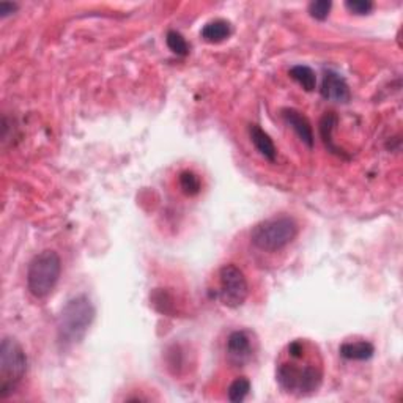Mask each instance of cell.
I'll return each mask as SVG.
<instances>
[{
  "mask_svg": "<svg viewBox=\"0 0 403 403\" xmlns=\"http://www.w3.org/2000/svg\"><path fill=\"white\" fill-rule=\"evenodd\" d=\"M281 388L297 397L317 393L323 382V359L317 345L308 339H294L287 345L276 364Z\"/></svg>",
  "mask_w": 403,
  "mask_h": 403,
  "instance_id": "cell-1",
  "label": "cell"
},
{
  "mask_svg": "<svg viewBox=\"0 0 403 403\" xmlns=\"http://www.w3.org/2000/svg\"><path fill=\"white\" fill-rule=\"evenodd\" d=\"M95 320V308L85 294L68 301L57 321L59 342L64 347L79 344Z\"/></svg>",
  "mask_w": 403,
  "mask_h": 403,
  "instance_id": "cell-2",
  "label": "cell"
},
{
  "mask_svg": "<svg viewBox=\"0 0 403 403\" xmlns=\"http://www.w3.org/2000/svg\"><path fill=\"white\" fill-rule=\"evenodd\" d=\"M62 260L55 251H43L32 259L27 270V288L35 298H46L60 279Z\"/></svg>",
  "mask_w": 403,
  "mask_h": 403,
  "instance_id": "cell-3",
  "label": "cell"
},
{
  "mask_svg": "<svg viewBox=\"0 0 403 403\" xmlns=\"http://www.w3.org/2000/svg\"><path fill=\"white\" fill-rule=\"evenodd\" d=\"M298 235V224L288 216L271 218L257 224L251 232V240L255 247L266 252L281 251L288 246Z\"/></svg>",
  "mask_w": 403,
  "mask_h": 403,
  "instance_id": "cell-4",
  "label": "cell"
},
{
  "mask_svg": "<svg viewBox=\"0 0 403 403\" xmlns=\"http://www.w3.org/2000/svg\"><path fill=\"white\" fill-rule=\"evenodd\" d=\"M27 372V356L15 339L5 337L0 345V400L15 393Z\"/></svg>",
  "mask_w": 403,
  "mask_h": 403,
  "instance_id": "cell-5",
  "label": "cell"
},
{
  "mask_svg": "<svg viewBox=\"0 0 403 403\" xmlns=\"http://www.w3.org/2000/svg\"><path fill=\"white\" fill-rule=\"evenodd\" d=\"M249 287L244 272L236 265H224L219 271V299L227 308L235 309L244 304Z\"/></svg>",
  "mask_w": 403,
  "mask_h": 403,
  "instance_id": "cell-6",
  "label": "cell"
},
{
  "mask_svg": "<svg viewBox=\"0 0 403 403\" xmlns=\"http://www.w3.org/2000/svg\"><path fill=\"white\" fill-rule=\"evenodd\" d=\"M227 356L234 366L243 367L252 359V342L246 331H235L227 339Z\"/></svg>",
  "mask_w": 403,
  "mask_h": 403,
  "instance_id": "cell-7",
  "label": "cell"
},
{
  "mask_svg": "<svg viewBox=\"0 0 403 403\" xmlns=\"http://www.w3.org/2000/svg\"><path fill=\"white\" fill-rule=\"evenodd\" d=\"M321 96L329 101H336V103H348L350 101V88L345 79L337 75L336 71L328 70L323 76L321 84Z\"/></svg>",
  "mask_w": 403,
  "mask_h": 403,
  "instance_id": "cell-8",
  "label": "cell"
},
{
  "mask_svg": "<svg viewBox=\"0 0 403 403\" xmlns=\"http://www.w3.org/2000/svg\"><path fill=\"white\" fill-rule=\"evenodd\" d=\"M282 117L283 120L293 128V131L299 135V139L303 140L309 149H312V147H314V131H312V126L308 118L297 109H283Z\"/></svg>",
  "mask_w": 403,
  "mask_h": 403,
  "instance_id": "cell-9",
  "label": "cell"
},
{
  "mask_svg": "<svg viewBox=\"0 0 403 403\" xmlns=\"http://www.w3.org/2000/svg\"><path fill=\"white\" fill-rule=\"evenodd\" d=\"M249 135H251V140L257 151L262 155L265 160H268L270 162L276 161L277 150L272 139L268 135V133H265L262 128L257 126V124H251L249 128Z\"/></svg>",
  "mask_w": 403,
  "mask_h": 403,
  "instance_id": "cell-10",
  "label": "cell"
},
{
  "mask_svg": "<svg viewBox=\"0 0 403 403\" xmlns=\"http://www.w3.org/2000/svg\"><path fill=\"white\" fill-rule=\"evenodd\" d=\"M337 122H339V118H337L336 113L326 112L320 120V135H321L323 144H325L328 151H331L337 156H345V151L342 149H339V147L334 144V139H332V131H334V128H336Z\"/></svg>",
  "mask_w": 403,
  "mask_h": 403,
  "instance_id": "cell-11",
  "label": "cell"
},
{
  "mask_svg": "<svg viewBox=\"0 0 403 403\" xmlns=\"http://www.w3.org/2000/svg\"><path fill=\"white\" fill-rule=\"evenodd\" d=\"M340 356L348 361H367L375 353V347L367 340L359 342H347L340 347Z\"/></svg>",
  "mask_w": 403,
  "mask_h": 403,
  "instance_id": "cell-12",
  "label": "cell"
},
{
  "mask_svg": "<svg viewBox=\"0 0 403 403\" xmlns=\"http://www.w3.org/2000/svg\"><path fill=\"white\" fill-rule=\"evenodd\" d=\"M232 35V26L225 19H214L202 28V38L207 43H221Z\"/></svg>",
  "mask_w": 403,
  "mask_h": 403,
  "instance_id": "cell-13",
  "label": "cell"
},
{
  "mask_svg": "<svg viewBox=\"0 0 403 403\" xmlns=\"http://www.w3.org/2000/svg\"><path fill=\"white\" fill-rule=\"evenodd\" d=\"M288 75H290L293 81H297L301 87L306 90V92H312V90H315L317 76H315V73L312 71V68L306 65H297L292 68Z\"/></svg>",
  "mask_w": 403,
  "mask_h": 403,
  "instance_id": "cell-14",
  "label": "cell"
},
{
  "mask_svg": "<svg viewBox=\"0 0 403 403\" xmlns=\"http://www.w3.org/2000/svg\"><path fill=\"white\" fill-rule=\"evenodd\" d=\"M178 181H180V188L183 189L186 196H197L198 192H200V188H202L200 178H198V175H196L194 172H191V170H185V172H181Z\"/></svg>",
  "mask_w": 403,
  "mask_h": 403,
  "instance_id": "cell-15",
  "label": "cell"
},
{
  "mask_svg": "<svg viewBox=\"0 0 403 403\" xmlns=\"http://www.w3.org/2000/svg\"><path fill=\"white\" fill-rule=\"evenodd\" d=\"M249 391H251V382L247 378L240 377L229 386V400L234 403H240L246 399Z\"/></svg>",
  "mask_w": 403,
  "mask_h": 403,
  "instance_id": "cell-16",
  "label": "cell"
},
{
  "mask_svg": "<svg viewBox=\"0 0 403 403\" xmlns=\"http://www.w3.org/2000/svg\"><path fill=\"white\" fill-rule=\"evenodd\" d=\"M166 43H167L169 49L172 50L174 54L181 55V57L189 54V44L186 43V39L183 38V35H181V33H178V32L170 30L166 37Z\"/></svg>",
  "mask_w": 403,
  "mask_h": 403,
  "instance_id": "cell-17",
  "label": "cell"
},
{
  "mask_svg": "<svg viewBox=\"0 0 403 403\" xmlns=\"http://www.w3.org/2000/svg\"><path fill=\"white\" fill-rule=\"evenodd\" d=\"M332 8V2L328 0H317V2L309 3V13L314 19L325 21L329 16V11Z\"/></svg>",
  "mask_w": 403,
  "mask_h": 403,
  "instance_id": "cell-18",
  "label": "cell"
},
{
  "mask_svg": "<svg viewBox=\"0 0 403 403\" xmlns=\"http://www.w3.org/2000/svg\"><path fill=\"white\" fill-rule=\"evenodd\" d=\"M345 7H347L350 13L364 16L373 10V3L371 0H348V2H345Z\"/></svg>",
  "mask_w": 403,
  "mask_h": 403,
  "instance_id": "cell-19",
  "label": "cell"
},
{
  "mask_svg": "<svg viewBox=\"0 0 403 403\" xmlns=\"http://www.w3.org/2000/svg\"><path fill=\"white\" fill-rule=\"evenodd\" d=\"M18 10V5L16 3H10V2H2L0 3V16L2 18H7L11 13H15V11Z\"/></svg>",
  "mask_w": 403,
  "mask_h": 403,
  "instance_id": "cell-20",
  "label": "cell"
}]
</instances>
